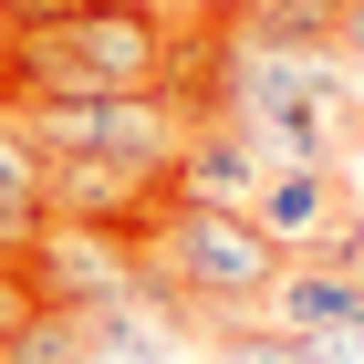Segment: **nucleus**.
I'll return each instance as SVG.
<instances>
[{
	"mask_svg": "<svg viewBox=\"0 0 364 364\" xmlns=\"http://www.w3.org/2000/svg\"><path fill=\"white\" fill-rule=\"evenodd\" d=\"M177 21L156 0H84L53 21H0V114L73 105V94H167Z\"/></svg>",
	"mask_w": 364,
	"mask_h": 364,
	"instance_id": "obj_1",
	"label": "nucleus"
},
{
	"mask_svg": "<svg viewBox=\"0 0 364 364\" xmlns=\"http://www.w3.org/2000/svg\"><path fill=\"white\" fill-rule=\"evenodd\" d=\"M156 271H167V291L208 323H240V312H260L271 302V281H281V260L291 250H271L250 229V208H219V198H167L156 219H146V240H136Z\"/></svg>",
	"mask_w": 364,
	"mask_h": 364,
	"instance_id": "obj_2",
	"label": "nucleus"
},
{
	"mask_svg": "<svg viewBox=\"0 0 364 364\" xmlns=\"http://www.w3.org/2000/svg\"><path fill=\"white\" fill-rule=\"evenodd\" d=\"M42 156H84V167H167L177 177V146H188L198 114L177 94H73V105H11Z\"/></svg>",
	"mask_w": 364,
	"mask_h": 364,
	"instance_id": "obj_3",
	"label": "nucleus"
},
{
	"mask_svg": "<svg viewBox=\"0 0 364 364\" xmlns=\"http://www.w3.org/2000/svg\"><path fill=\"white\" fill-rule=\"evenodd\" d=\"M343 219H354L343 167H271V177L250 188V229L271 240V250H291V260H312Z\"/></svg>",
	"mask_w": 364,
	"mask_h": 364,
	"instance_id": "obj_4",
	"label": "nucleus"
},
{
	"mask_svg": "<svg viewBox=\"0 0 364 364\" xmlns=\"http://www.w3.org/2000/svg\"><path fill=\"white\" fill-rule=\"evenodd\" d=\"M271 177V156H260L229 114H198L188 146H177V198H219V208H250V188Z\"/></svg>",
	"mask_w": 364,
	"mask_h": 364,
	"instance_id": "obj_5",
	"label": "nucleus"
},
{
	"mask_svg": "<svg viewBox=\"0 0 364 364\" xmlns=\"http://www.w3.org/2000/svg\"><path fill=\"white\" fill-rule=\"evenodd\" d=\"M42 229H53V167H42V146L0 114V260H21Z\"/></svg>",
	"mask_w": 364,
	"mask_h": 364,
	"instance_id": "obj_6",
	"label": "nucleus"
},
{
	"mask_svg": "<svg viewBox=\"0 0 364 364\" xmlns=\"http://www.w3.org/2000/svg\"><path fill=\"white\" fill-rule=\"evenodd\" d=\"M281 333H323V323H364V271H333V260H281L271 281Z\"/></svg>",
	"mask_w": 364,
	"mask_h": 364,
	"instance_id": "obj_7",
	"label": "nucleus"
},
{
	"mask_svg": "<svg viewBox=\"0 0 364 364\" xmlns=\"http://www.w3.org/2000/svg\"><path fill=\"white\" fill-rule=\"evenodd\" d=\"M219 11L260 53H333V21H343V0H219Z\"/></svg>",
	"mask_w": 364,
	"mask_h": 364,
	"instance_id": "obj_8",
	"label": "nucleus"
},
{
	"mask_svg": "<svg viewBox=\"0 0 364 364\" xmlns=\"http://www.w3.org/2000/svg\"><path fill=\"white\" fill-rule=\"evenodd\" d=\"M0 364H84V312L31 302L21 323H11V343H0Z\"/></svg>",
	"mask_w": 364,
	"mask_h": 364,
	"instance_id": "obj_9",
	"label": "nucleus"
},
{
	"mask_svg": "<svg viewBox=\"0 0 364 364\" xmlns=\"http://www.w3.org/2000/svg\"><path fill=\"white\" fill-rule=\"evenodd\" d=\"M198 354H208V364H302V343L281 333V323H219Z\"/></svg>",
	"mask_w": 364,
	"mask_h": 364,
	"instance_id": "obj_10",
	"label": "nucleus"
},
{
	"mask_svg": "<svg viewBox=\"0 0 364 364\" xmlns=\"http://www.w3.org/2000/svg\"><path fill=\"white\" fill-rule=\"evenodd\" d=\"M302 364H364V323H323V333H291Z\"/></svg>",
	"mask_w": 364,
	"mask_h": 364,
	"instance_id": "obj_11",
	"label": "nucleus"
},
{
	"mask_svg": "<svg viewBox=\"0 0 364 364\" xmlns=\"http://www.w3.org/2000/svg\"><path fill=\"white\" fill-rule=\"evenodd\" d=\"M21 312H31V281H21V260H0V343H11Z\"/></svg>",
	"mask_w": 364,
	"mask_h": 364,
	"instance_id": "obj_12",
	"label": "nucleus"
},
{
	"mask_svg": "<svg viewBox=\"0 0 364 364\" xmlns=\"http://www.w3.org/2000/svg\"><path fill=\"white\" fill-rule=\"evenodd\" d=\"M333 53L364 73V0H343V21H333Z\"/></svg>",
	"mask_w": 364,
	"mask_h": 364,
	"instance_id": "obj_13",
	"label": "nucleus"
}]
</instances>
